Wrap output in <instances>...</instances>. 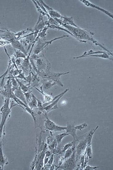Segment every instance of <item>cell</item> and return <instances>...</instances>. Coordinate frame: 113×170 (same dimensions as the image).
<instances>
[{"label": "cell", "mask_w": 113, "mask_h": 170, "mask_svg": "<svg viewBox=\"0 0 113 170\" xmlns=\"http://www.w3.org/2000/svg\"><path fill=\"white\" fill-rule=\"evenodd\" d=\"M0 32L2 33V34H0V38L4 40L9 41L10 43L15 40H18L17 37L15 36V33L14 32L6 29H5V30L0 29Z\"/></svg>", "instance_id": "30bf717a"}, {"label": "cell", "mask_w": 113, "mask_h": 170, "mask_svg": "<svg viewBox=\"0 0 113 170\" xmlns=\"http://www.w3.org/2000/svg\"><path fill=\"white\" fill-rule=\"evenodd\" d=\"M65 94H63L61 95L60 96H59L57 99L54 100L53 102H51V103L47 105V106L44 107L43 108V113H47L50 112L52 110H54V109H59L58 106V103L59 101L60 100V98L64 95Z\"/></svg>", "instance_id": "9a60e30c"}, {"label": "cell", "mask_w": 113, "mask_h": 170, "mask_svg": "<svg viewBox=\"0 0 113 170\" xmlns=\"http://www.w3.org/2000/svg\"><path fill=\"white\" fill-rule=\"evenodd\" d=\"M40 2V3H41L44 8L46 9L47 10V12H48V14L49 15L51 18L54 19H60L61 18V17H62V15L59 13V12H58L57 11L54 10L52 8L50 7L49 6H48V5L46 4L43 1H39Z\"/></svg>", "instance_id": "5bb4252c"}, {"label": "cell", "mask_w": 113, "mask_h": 170, "mask_svg": "<svg viewBox=\"0 0 113 170\" xmlns=\"http://www.w3.org/2000/svg\"><path fill=\"white\" fill-rule=\"evenodd\" d=\"M68 133L67 132H65V133H61V134H59V135H57L55 136V139H56V141L57 142L58 145L60 144L61 142H62V140L64 138L66 137V136H68Z\"/></svg>", "instance_id": "d4e9b609"}, {"label": "cell", "mask_w": 113, "mask_h": 170, "mask_svg": "<svg viewBox=\"0 0 113 170\" xmlns=\"http://www.w3.org/2000/svg\"><path fill=\"white\" fill-rule=\"evenodd\" d=\"M42 85L41 87H42V90L43 91L50 89L51 87H53L54 86L56 85V83L51 80L42 79Z\"/></svg>", "instance_id": "44dd1931"}, {"label": "cell", "mask_w": 113, "mask_h": 170, "mask_svg": "<svg viewBox=\"0 0 113 170\" xmlns=\"http://www.w3.org/2000/svg\"><path fill=\"white\" fill-rule=\"evenodd\" d=\"M51 155H52V153H51V151H47L46 150L45 151V157H50Z\"/></svg>", "instance_id": "836d02e7"}, {"label": "cell", "mask_w": 113, "mask_h": 170, "mask_svg": "<svg viewBox=\"0 0 113 170\" xmlns=\"http://www.w3.org/2000/svg\"><path fill=\"white\" fill-rule=\"evenodd\" d=\"M76 145H75L73 146L72 147L67 149V150L66 151V152L64 153H65V155H64V157L65 160L67 159V158H69V157L72 155L74 151L75 150Z\"/></svg>", "instance_id": "cb8c5ba5"}, {"label": "cell", "mask_w": 113, "mask_h": 170, "mask_svg": "<svg viewBox=\"0 0 113 170\" xmlns=\"http://www.w3.org/2000/svg\"><path fill=\"white\" fill-rule=\"evenodd\" d=\"M69 36L68 35H63L60 37H57V38H54L51 39L50 41H46V39H42L41 38H39L37 41V45L35 46L34 50L33 53L36 55H38L39 53H41L46 48L47 46L50 45H51L54 41L56 40H59V39H62L65 37H67Z\"/></svg>", "instance_id": "277c9868"}, {"label": "cell", "mask_w": 113, "mask_h": 170, "mask_svg": "<svg viewBox=\"0 0 113 170\" xmlns=\"http://www.w3.org/2000/svg\"><path fill=\"white\" fill-rule=\"evenodd\" d=\"M99 168V167H93V166H90V165H86V166L84 167V170H94L96 169H97L98 168Z\"/></svg>", "instance_id": "d6a6232c"}, {"label": "cell", "mask_w": 113, "mask_h": 170, "mask_svg": "<svg viewBox=\"0 0 113 170\" xmlns=\"http://www.w3.org/2000/svg\"><path fill=\"white\" fill-rule=\"evenodd\" d=\"M15 79H16V80L18 83L19 88L24 93H26V92H28V91L30 90V87H30V86L25 85L22 82L19 81L17 78Z\"/></svg>", "instance_id": "603a6c76"}, {"label": "cell", "mask_w": 113, "mask_h": 170, "mask_svg": "<svg viewBox=\"0 0 113 170\" xmlns=\"http://www.w3.org/2000/svg\"><path fill=\"white\" fill-rule=\"evenodd\" d=\"M99 128V126H97L94 129L91 130L89 133L87 134L86 138L87 139V146H86L85 152H86V157L87 160L91 159L93 157V153H92V147H91V141L92 138L96 130Z\"/></svg>", "instance_id": "8992f818"}, {"label": "cell", "mask_w": 113, "mask_h": 170, "mask_svg": "<svg viewBox=\"0 0 113 170\" xmlns=\"http://www.w3.org/2000/svg\"><path fill=\"white\" fill-rule=\"evenodd\" d=\"M67 133H68V135H71L73 138V141L75 142L79 141V137L77 136L76 134V130L75 128V123L71 122L67 123V126L66 127Z\"/></svg>", "instance_id": "7c38bea8"}, {"label": "cell", "mask_w": 113, "mask_h": 170, "mask_svg": "<svg viewBox=\"0 0 113 170\" xmlns=\"http://www.w3.org/2000/svg\"><path fill=\"white\" fill-rule=\"evenodd\" d=\"M87 127H88V125H87V123H86V122H84V123L81 124V125L75 126V128H76V130H79L80 131H82V130L86 128Z\"/></svg>", "instance_id": "f1b7e54d"}, {"label": "cell", "mask_w": 113, "mask_h": 170, "mask_svg": "<svg viewBox=\"0 0 113 170\" xmlns=\"http://www.w3.org/2000/svg\"><path fill=\"white\" fill-rule=\"evenodd\" d=\"M9 164L7 157L2 150V139L0 141V170H3L4 166Z\"/></svg>", "instance_id": "2e32d148"}, {"label": "cell", "mask_w": 113, "mask_h": 170, "mask_svg": "<svg viewBox=\"0 0 113 170\" xmlns=\"http://www.w3.org/2000/svg\"><path fill=\"white\" fill-rule=\"evenodd\" d=\"M11 44L10 42L0 38V47H5L6 45Z\"/></svg>", "instance_id": "83f0119b"}, {"label": "cell", "mask_w": 113, "mask_h": 170, "mask_svg": "<svg viewBox=\"0 0 113 170\" xmlns=\"http://www.w3.org/2000/svg\"><path fill=\"white\" fill-rule=\"evenodd\" d=\"M59 20L62 23L66 24V25H70L71 26L75 27H79L75 23L73 17H68L62 16L61 18L59 19Z\"/></svg>", "instance_id": "ffe728a7"}, {"label": "cell", "mask_w": 113, "mask_h": 170, "mask_svg": "<svg viewBox=\"0 0 113 170\" xmlns=\"http://www.w3.org/2000/svg\"><path fill=\"white\" fill-rule=\"evenodd\" d=\"M31 95H32V98L27 104H28V107H30L31 109H33L34 108H37V98L32 93H31Z\"/></svg>", "instance_id": "7402d4cb"}, {"label": "cell", "mask_w": 113, "mask_h": 170, "mask_svg": "<svg viewBox=\"0 0 113 170\" xmlns=\"http://www.w3.org/2000/svg\"><path fill=\"white\" fill-rule=\"evenodd\" d=\"M15 51L14 56H15V59H18V58L25 59L26 57V56H27L25 53H23L21 51H19V50H16L15 49Z\"/></svg>", "instance_id": "4316f807"}, {"label": "cell", "mask_w": 113, "mask_h": 170, "mask_svg": "<svg viewBox=\"0 0 113 170\" xmlns=\"http://www.w3.org/2000/svg\"><path fill=\"white\" fill-rule=\"evenodd\" d=\"M50 134H51V135H49V136L47 137V139H46V140H47V144L48 145H50L55 139V138H54L53 136H52L51 132H50Z\"/></svg>", "instance_id": "f546056e"}, {"label": "cell", "mask_w": 113, "mask_h": 170, "mask_svg": "<svg viewBox=\"0 0 113 170\" xmlns=\"http://www.w3.org/2000/svg\"><path fill=\"white\" fill-rule=\"evenodd\" d=\"M80 2L82 3H83L85 6H87V7H91V8H94L95 9L97 10L103 12L104 14H106L108 17H110L112 19H113V16L112 13H110L109 11L106 10L105 9H103L102 8H100V7H99L98 6H97V5L91 3V2L89 1H87V0H81V1H80Z\"/></svg>", "instance_id": "4fadbf2b"}, {"label": "cell", "mask_w": 113, "mask_h": 170, "mask_svg": "<svg viewBox=\"0 0 113 170\" xmlns=\"http://www.w3.org/2000/svg\"><path fill=\"white\" fill-rule=\"evenodd\" d=\"M13 92L16 97L18 98L19 100H21L22 102H23L26 105L28 106L27 101H26V99L25 96L24 94V93L20 89L19 87L15 89Z\"/></svg>", "instance_id": "d6986e66"}, {"label": "cell", "mask_w": 113, "mask_h": 170, "mask_svg": "<svg viewBox=\"0 0 113 170\" xmlns=\"http://www.w3.org/2000/svg\"><path fill=\"white\" fill-rule=\"evenodd\" d=\"M11 44L14 49L21 51L26 55H28V53L26 52V50L25 47H24V45H23L20 40H15V41L11 42Z\"/></svg>", "instance_id": "ac0fdd59"}, {"label": "cell", "mask_w": 113, "mask_h": 170, "mask_svg": "<svg viewBox=\"0 0 113 170\" xmlns=\"http://www.w3.org/2000/svg\"><path fill=\"white\" fill-rule=\"evenodd\" d=\"M48 147V145L45 143L44 148L42 152L37 154L36 157V164H35V169L34 170H42L44 164H43V160L45 157V151L47 150Z\"/></svg>", "instance_id": "ba28073f"}, {"label": "cell", "mask_w": 113, "mask_h": 170, "mask_svg": "<svg viewBox=\"0 0 113 170\" xmlns=\"http://www.w3.org/2000/svg\"><path fill=\"white\" fill-rule=\"evenodd\" d=\"M24 59L23 58H18V59H15V63L17 67L18 66H21L22 62Z\"/></svg>", "instance_id": "4dcf8cb0"}, {"label": "cell", "mask_w": 113, "mask_h": 170, "mask_svg": "<svg viewBox=\"0 0 113 170\" xmlns=\"http://www.w3.org/2000/svg\"><path fill=\"white\" fill-rule=\"evenodd\" d=\"M46 119L45 120V123H44V126H45V130L50 132H57V131H62V130H66V127H62V126H59L57 125L55 122L50 120L48 117L47 113L44 114Z\"/></svg>", "instance_id": "52a82bcc"}, {"label": "cell", "mask_w": 113, "mask_h": 170, "mask_svg": "<svg viewBox=\"0 0 113 170\" xmlns=\"http://www.w3.org/2000/svg\"><path fill=\"white\" fill-rule=\"evenodd\" d=\"M77 142H75V141H73L72 142H70V143H68L67 144H66L65 145H64V146L62 147H61V149L62 154L65 153L66 151H67V149L70 148V147H72L73 146L76 145Z\"/></svg>", "instance_id": "484cf974"}, {"label": "cell", "mask_w": 113, "mask_h": 170, "mask_svg": "<svg viewBox=\"0 0 113 170\" xmlns=\"http://www.w3.org/2000/svg\"><path fill=\"white\" fill-rule=\"evenodd\" d=\"M87 146V139L85 138L84 139L81 140L79 142L78 144H76L75 147V156L77 162L79 161L80 156L83 153L85 152Z\"/></svg>", "instance_id": "9c48e42d"}, {"label": "cell", "mask_w": 113, "mask_h": 170, "mask_svg": "<svg viewBox=\"0 0 113 170\" xmlns=\"http://www.w3.org/2000/svg\"><path fill=\"white\" fill-rule=\"evenodd\" d=\"M76 156H75V149L72 155L64 161L63 163L60 165L59 169L64 170H73L75 169L77 166Z\"/></svg>", "instance_id": "5b68a950"}, {"label": "cell", "mask_w": 113, "mask_h": 170, "mask_svg": "<svg viewBox=\"0 0 113 170\" xmlns=\"http://www.w3.org/2000/svg\"><path fill=\"white\" fill-rule=\"evenodd\" d=\"M55 19L59 23L60 26H62L64 28H65L66 29H67V30H68L74 36L75 38H76L78 41L83 43H86L87 41H91L95 45L100 46L104 51L108 53L111 56H113V54L111 52L107 49L106 47L103 46L101 44L93 38V36L94 35L93 32L88 31L79 27H75L71 26L70 25L63 24L61 22L59 19Z\"/></svg>", "instance_id": "6da1fadb"}, {"label": "cell", "mask_w": 113, "mask_h": 170, "mask_svg": "<svg viewBox=\"0 0 113 170\" xmlns=\"http://www.w3.org/2000/svg\"><path fill=\"white\" fill-rule=\"evenodd\" d=\"M30 61L32 67L40 79H45L51 73L50 62L44 54L38 56L33 53L30 56Z\"/></svg>", "instance_id": "7a4b0ae2"}, {"label": "cell", "mask_w": 113, "mask_h": 170, "mask_svg": "<svg viewBox=\"0 0 113 170\" xmlns=\"http://www.w3.org/2000/svg\"><path fill=\"white\" fill-rule=\"evenodd\" d=\"M45 27V22L43 21V16L41 14H39V18L36 25L34 26V32L39 33V32L44 29Z\"/></svg>", "instance_id": "e0dca14e"}, {"label": "cell", "mask_w": 113, "mask_h": 170, "mask_svg": "<svg viewBox=\"0 0 113 170\" xmlns=\"http://www.w3.org/2000/svg\"><path fill=\"white\" fill-rule=\"evenodd\" d=\"M69 73H70V72H59V73H55V72H51L49 76L46 78L45 79L52 80V81H54L55 83H56V85H59V86H61L63 87H64V86H63V84L60 81V77L62 75H66V74H67Z\"/></svg>", "instance_id": "8fae6325"}, {"label": "cell", "mask_w": 113, "mask_h": 170, "mask_svg": "<svg viewBox=\"0 0 113 170\" xmlns=\"http://www.w3.org/2000/svg\"><path fill=\"white\" fill-rule=\"evenodd\" d=\"M49 160V157H45V156L44 157V160H43V164L44 166L48 164Z\"/></svg>", "instance_id": "e575fe53"}, {"label": "cell", "mask_w": 113, "mask_h": 170, "mask_svg": "<svg viewBox=\"0 0 113 170\" xmlns=\"http://www.w3.org/2000/svg\"><path fill=\"white\" fill-rule=\"evenodd\" d=\"M54 155L52 154L50 156L49 161H48V164L46 165H49V166H51L53 164V161H54Z\"/></svg>", "instance_id": "1f68e13d"}, {"label": "cell", "mask_w": 113, "mask_h": 170, "mask_svg": "<svg viewBox=\"0 0 113 170\" xmlns=\"http://www.w3.org/2000/svg\"><path fill=\"white\" fill-rule=\"evenodd\" d=\"M10 98H5L3 105L0 109V112L1 115V120L0 122V141L2 139L4 126L7 121L8 117L11 113V109L14 106L18 105L17 104H15L14 102L12 101L11 102V105L10 106Z\"/></svg>", "instance_id": "3957f363"}]
</instances>
